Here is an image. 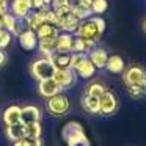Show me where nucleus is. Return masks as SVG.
<instances>
[{"label":"nucleus","instance_id":"nucleus-1","mask_svg":"<svg viewBox=\"0 0 146 146\" xmlns=\"http://www.w3.org/2000/svg\"><path fill=\"white\" fill-rule=\"evenodd\" d=\"M104 32H105V21L102 19L101 16H94V14H93L88 19L80 21L74 36H79V38L98 42L99 39H101V36L104 35Z\"/></svg>","mask_w":146,"mask_h":146},{"label":"nucleus","instance_id":"nucleus-2","mask_svg":"<svg viewBox=\"0 0 146 146\" xmlns=\"http://www.w3.org/2000/svg\"><path fill=\"white\" fill-rule=\"evenodd\" d=\"M61 138L66 141L68 146H91L83 126L79 121H69L64 124L61 129Z\"/></svg>","mask_w":146,"mask_h":146},{"label":"nucleus","instance_id":"nucleus-3","mask_svg":"<svg viewBox=\"0 0 146 146\" xmlns=\"http://www.w3.org/2000/svg\"><path fill=\"white\" fill-rule=\"evenodd\" d=\"M55 69L57 68L54 66V61L47 57H39L35 58L30 64V76L35 80H44V79H50L54 77Z\"/></svg>","mask_w":146,"mask_h":146},{"label":"nucleus","instance_id":"nucleus-4","mask_svg":"<svg viewBox=\"0 0 146 146\" xmlns=\"http://www.w3.org/2000/svg\"><path fill=\"white\" fill-rule=\"evenodd\" d=\"M46 108H47V111L52 116H63V115H66L71 110V101L61 91V93H58V94H55V96L47 99Z\"/></svg>","mask_w":146,"mask_h":146},{"label":"nucleus","instance_id":"nucleus-5","mask_svg":"<svg viewBox=\"0 0 146 146\" xmlns=\"http://www.w3.org/2000/svg\"><path fill=\"white\" fill-rule=\"evenodd\" d=\"M123 72V80L126 86H146V71L141 66L133 64L124 69Z\"/></svg>","mask_w":146,"mask_h":146},{"label":"nucleus","instance_id":"nucleus-6","mask_svg":"<svg viewBox=\"0 0 146 146\" xmlns=\"http://www.w3.org/2000/svg\"><path fill=\"white\" fill-rule=\"evenodd\" d=\"M54 79L55 82L58 83V86L61 88V91L64 90H69L71 86H74L77 80V74L74 69L71 68H66V69H55V74H54Z\"/></svg>","mask_w":146,"mask_h":146},{"label":"nucleus","instance_id":"nucleus-7","mask_svg":"<svg viewBox=\"0 0 146 146\" xmlns=\"http://www.w3.org/2000/svg\"><path fill=\"white\" fill-rule=\"evenodd\" d=\"M17 41H19V46L24 50L32 52L35 49H38V36H36V32L32 29H24L17 35Z\"/></svg>","mask_w":146,"mask_h":146},{"label":"nucleus","instance_id":"nucleus-8","mask_svg":"<svg viewBox=\"0 0 146 146\" xmlns=\"http://www.w3.org/2000/svg\"><path fill=\"white\" fill-rule=\"evenodd\" d=\"M99 102H101V115L110 116V115L116 113V110H118V99H116V96H115L111 91L107 90V91L99 98Z\"/></svg>","mask_w":146,"mask_h":146},{"label":"nucleus","instance_id":"nucleus-9","mask_svg":"<svg viewBox=\"0 0 146 146\" xmlns=\"http://www.w3.org/2000/svg\"><path fill=\"white\" fill-rule=\"evenodd\" d=\"M22 22H24V19H17V17L13 16L10 11H7V13L2 16V24H3V29L8 30V32H10L13 36H17L24 29H27V27H22Z\"/></svg>","mask_w":146,"mask_h":146},{"label":"nucleus","instance_id":"nucleus-10","mask_svg":"<svg viewBox=\"0 0 146 146\" xmlns=\"http://www.w3.org/2000/svg\"><path fill=\"white\" fill-rule=\"evenodd\" d=\"M2 121L5 126L22 123V107L21 105H8L2 113Z\"/></svg>","mask_w":146,"mask_h":146},{"label":"nucleus","instance_id":"nucleus-11","mask_svg":"<svg viewBox=\"0 0 146 146\" xmlns=\"http://www.w3.org/2000/svg\"><path fill=\"white\" fill-rule=\"evenodd\" d=\"M38 93H39V96L49 99L52 96L61 93V88L58 86V83L55 82L54 77H50V79H44V80H39L38 82Z\"/></svg>","mask_w":146,"mask_h":146},{"label":"nucleus","instance_id":"nucleus-12","mask_svg":"<svg viewBox=\"0 0 146 146\" xmlns=\"http://www.w3.org/2000/svg\"><path fill=\"white\" fill-rule=\"evenodd\" d=\"M10 11L13 16H16L17 19H25L30 13H32V8H30L29 0H11L10 2Z\"/></svg>","mask_w":146,"mask_h":146},{"label":"nucleus","instance_id":"nucleus-13","mask_svg":"<svg viewBox=\"0 0 146 146\" xmlns=\"http://www.w3.org/2000/svg\"><path fill=\"white\" fill-rule=\"evenodd\" d=\"M88 58L96 66V69H104L105 64H107V60H108V54H107L105 49L96 46L94 49H91V50L88 52Z\"/></svg>","mask_w":146,"mask_h":146},{"label":"nucleus","instance_id":"nucleus-14","mask_svg":"<svg viewBox=\"0 0 146 146\" xmlns=\"http://www.w3.org/2000/svg\"><path fill=\"white\" fill-rule=\"evenodd\" d=\"M74 35L68 32H60L57 36V52L60 54H71L72 52Z\"/></svg>","mask_w":146,"mask_h":146},{"label":"nucleus","instance_id":"nucleus-15","mask_svg":"<svg viewBox=\"0 0 146 146\" xmlns=\"http://www.w3.org/2000/svg\"><path fill=\"white\" fill-rule=\"evenodd\" d=\"M41 116H42V111L38 105H24L22 107V123L24 124L41 121Z\"/></svg>","mask_w":146,"mask_h":146},{"label":"nucleus","instance_id":"nucleus-16","mask_svg":"<svg viewBox=\"0 0 146 146\" xmlns=\"http://www.w3.org/2000/svg\"><path fill=\"white\" fill-rule=\"evenodd\" d=\"M5 135L10 141H17L21 138H25V124H13V126H5Z\"/></svg>","mask_w":146,"mask_h":146},{"label":"nucleus","instance_id":"nucleus-17","mask_svg":"<svg viewBox=\"0 0 146 146\" xmlns=\"http://www.w3.org/2000/svg\"><path fill=\"white\" fill-rule=\"evenodd\" d=\"M38 50L42 57L50 58L57 52V38H49V39H38Z\"/></svg>","mask_w":146,"mask_h":146},{"label":"nucleus","instance_id":"nucleus-18","mask_svg":"<svg viewBox=\"0 0 146 146\" xmlns=\"http://www.w3.org/2000/svg\"><path fill=\"white\" fill-rule=\"evenodd\" d=\"M82 107L85 111L91 115H98L101 113V102H99V98H94V96H90V94H83L82 98Z\"/></svg>","mask_w":146,"mask_h":146},{"label":"nucleus","instance_id":"nucleus-19","mask_svg":"<svg viewBox=\"0 0 146 146\" xmlns=\"http://www.w3.org/2000/svg\"><path fill=\"white\" fill-rule=\"evenodd\" d=\"M35 32H36L38 39H49V38H57L58 33H60V29H58L57 25H54V24L46 22V24H42L41 27H38Z\"/></svg>","mask_w":146,"mask_h":146},{"label":"nucleus","instance_id":"nucleus-20","mask_svg":"<svg viewBox=\"0 0 146 146\" xmlns=\"http://www.w3.org/2000/svg\"><path fill=\"white\" fill-rule=\"evenodd\" d=\"M98 42L96 41H90V39H83L79 36H74V42H72V52H80V54H88L91 49L96 47ZM71 52V54H72Z\"/></svg>","mask_w":146,"mask_h":146},{"label":"nucleus","instance_id":"nucleus-21","mask_svg":"<svg viewBox=\"0 0 146 146\" xmlns=\"http://www.w3.org/2000/svg\"><path fill=\"white\" fill-rule=\"evenodd\" d=\"M105 69L111 74H121L124 71V60L121 55H108Z\"/></svg>","mask_w":146,"mask_h":146},{"label":"nucleus","instance_id":"nucleus-22","mask_svg":"<svg viewBox=\"0 0 146 146\" xmlns=\"http://www.w3.org/2000/svg\"><path fill=\"white\" fill-rule=\"evenodd\" d=\"M76 74H77V77H80V79H85V80L91 79V77L96 74V66L90 61V58H86V60L76 69Z\"/></svg>","mask_w":146,"mask_h":146},{"label":"nucleus","instance_id":"nucleus-23","mask_svg":"<svg viewBox=\"0 0 146 146\" xmlns=\"http://www.w3.org/2000/svg\"><path fill=\"white\" fill-rule=\"evenodd\" d=\"M41 135H42V126H41V121H36V123L25 124V138H29V140H35V138H41Z\"/></svg>","mask_w":146,"mask_h":146},{"label":"nucleus","instance_id":"nucleus-24","mask_svg":"<svg viewBox=\"0 0 146 146\" xmlns=\"http://www.w3.org/2000/svg\"><path fill=\"white\" fill-rule=\"evenodd\" d=\"M50 60L54 61V66L57 69H66L69 68V61H71V54H60V52H55L50 57Z\"/></svg>","mask_w":146,"mask_h":146},{"label":"nucleus","instance_id":"nucleus-25","mask_svg":"<svg viewBox=\"0 0 146 146\" xmlns=\"http://www.w3.org/2000/svg\"><path fill=\"white\" fill-rule=\"evenodd\" d=\"M24 22H25L27 29H32V30H36L38 27H41L42 24H46L44 19H42V16L38 13V11H32V13L24 19Z\"/></svg>","mask_w":146,"mask_h":146},{"label":"nucleus","instance_id":"nucleus-26","mask_svg":"<svg viewBox=\"0 0 146 146\" xmlns=\"http://www.w3.org/2000/svg\"><path fill=\"white\" fill-rule=\"evenodd\" d=\"M71 11H72V14H74V16H76L79 21L88 19V17L93 16V13H91V10H90V8L80 7V5L74 3V2H72V5H71Z\"/></svg>","mask_w":146,"mask_h":146},{"label":"nucleus","instance_id":"nucleus-27","mask_svg":"<svg viewBox=\"0 0 146 146\" xmlns=\"http://www.w3.org/2000/svg\"><path fill=\"white\" fill-rule=\"evenodd\" d=\"M107 91V88H105V85L104 83H101V82H93V83H90L88 86H86V94H90V96H94V98H101L104 93Z\"/></svg>","mask_w":146,"mask_h":146},{"label":"nucleus","instance_id":"nucleus-28","mask_svg":"<svg viewBox=\"0 0 146 146\" xmlns=\"http://www.w3.org/2000/svg\"><path fill=\"white\" fill-rule=\"evenodd\" d=\"M108 10V2L107 0H93L91 3V13L94 16H101Z\"/></svg>","mask_w":146,"mask_h":146},{"label":"nucleus","instance_id":"nucleus-29","mask_svg":"<svg viewBox=\"0 0 146 146\" xmlns=\"http://www.w3.org/2000/svg\"><path fill=\"white\" fill-rule=\"evenodd\" d=\"M88 58V54H80V52H72L71 54V61H69V68L76 71L83 61Z\"/></svg>","mask_w":146,"mask_h":146},{"label":"nucleus","instance_id":"nucleus-30","mask_svg":"<svg viewBox=\"0 0 146 146\" xmlns=\"http://www.w3.org/2000/svg\"><path fill=\"white\" fill-rule=\"evenodd\" d=\"M127 93L132 99H141L146 96V86H127Z\"/></svg>","mask_w":146,"mask_h":146},{"label":"nucleus","instance_id":"nucleus-31","mask_svg":"<svg viewBox=\"0 0 146 146\" xmlns=\"http://www.w3.org/2000/svg\"><path fill=\"white\" fill-rule=\"evenodd\" d=\"M11 39H13V35L8 30L5 29L0 30V49H7L11 44Z\"/></svg>","mask_w":146,"mask_h":146},{"label":"nucleus","instance_id":"nucleus-32","mask_svg":"<svg viewBox=\"0 0 146 146\" xmlns=\"http://www.w3.org/2000/svg\"><path fill=\"white\" fill-rule=\"evenodd\" d=\"M29 3H30V8H32V11H38L41 10L42 7H46V0H29Z\"/></svg>","mask_w":146,"mask_h":146},{"label":"nucleus","instance_id":"nucleus-33","mask_svg":"<svg viewBox=\"0 0 146 146\" xmlns=\"http://www.w3.org/2000/svg\"><path fill=\"white\" fill-rule=\"evenodd\" d=\"M10 10V2L8 0H0V16H3Z\"/></svg>","mask_w":146,"mask_h":146},{"label":"nucleus","instance_id":"nucleus-34","mask_svg":"<svg viewBox=\"0 0 146 146\" xmlns=\"http://www.w3.org/2000/svg\"><path fill=\"white\" fill-rule=\"evenodd\" d=\"M74 3L80 5V7H85V8H90L91 10V3H93V0H72Z\"/></svg>","mask_w":146,"mask_h":146},{"label":"nucleus","instance_id":"nucleus-35","mask_svg":"<svg viewBox=\"0 0 146 146\" xmlns=\"http://www.w3.org/2000/svg\"><path fill=\"white\" fill-rule=\"evenodd\" d=\"M7 61H8L7 52H5V49H0V68L5 66V64H7Z\"/></svg>","mask_w":146,"mask_h":146},{"label":"nucleus","instance_id":"nucleus-36","mask_svg":"<svg viewBox=\"0 0 146 146\" xmlns=\"http://www.w3.org/2000/svg\"><path fill=\"white\" fill-rule=\"evenodd\" d=\"M13 146H30V140L29 138H21L17 141H13Z\"/></svg>","mask_w":146,"mask_h":146},{"label":"nucleus","instance_id":"nucleus-37","mask_svg":"<svg viewBox=\"0 0 146 146\" xmlns=\"http://www.w3.org/2000/svg\"><path fill=\"white\" fill-rule=\"evenodd\" d=\"M30 146H44V143H42V138L30 140Z\"/></svg>","mask_w":146,"mask_h":146},{"label":"nucleus","instance_id":"nucleus-38","mask_svg":"<svg viewBox=\"0 0 146 146\" xmlns=\"http://www.w3.org/2000/svg\"><path fill=\"white\" fill-rule=\"evenodd\" d=\"M143 30H145V33H146V19H145V22H143Z\"/></svg>","mask_w":146,"mask_h":146},{"label":"nucleus","instance_id":"nucleus-39","mask_svg":"<svg viewBox=\"0 0 146 146\" xmlns=\"http://www.w3.org/2000/svg\"><path fill=\"white\" fill-rule=\"evenodd\" d=\"M3 29V24H2V16H0V30Z\"/></svg>","mask_w":146,"mask_h":146},{"label":"nucleus","instance_id":"nucleus-40","mask_svg":"<svg viewBox=\"0 0 146 146\" xmlns=\"http://www.w3.org/2000/svg\"><path fill=\"white\" fill-rule=\"evenodd\" d=\"M50 2H52V0H46V3H47V5H50Z\"/></svg>","mask_w":146,"mask_h":146},{"label":"nucleus","instance_id":"nucleus-41","mask_svg":"<svg viewBox=\"0 0 146 146\" xmlns=\"http://www.w3.org/2000/svg\"><path fill=\"white\" fill-rule=\"evenodd\" d=\"M8 2H11V0H8Z\"/></svg>","mask_w":146,"mask_h":146}]
</instances>
